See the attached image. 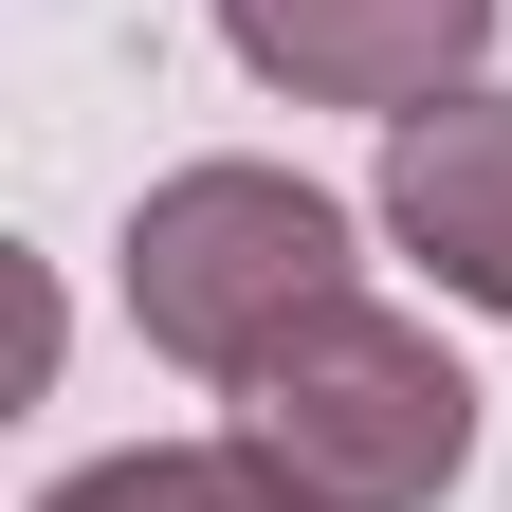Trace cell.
Wrapping results in <instances>:
<instances>
[{"label": "cell", "mask_w": 512, "mask_h": 512, "mask_svg": "<svg viewBox=\"0 0 512 512\" xmlns=\"http://www.w3.org/2000/svg\"><path fill=\"white\" fill-rule=\"evenodd\" d=\"M311 311H348V202L293 165H165L128 202V330L202 384H256Z\"/></svg>", "instance_id": "obj_1"}, {"label": "cell", "mask_w": 512, "mask_h": 512, "mask_svg": "<svg viewBox=\"0 0 512 512\" xmlns=\"http://www.w3.org/2000/svg\"><path fill=\"white\" fill-rule=\"evenodd\" d=\"M238 439L275 458L311 512H439L476 476V366L421 311H311V330L238 384Z\"/></svg>", "instance_id": "obj_2"}, {"label": "cell", "mask_w": 512, "mask_h": 512, "mask_svg": "<svg viewBox=\"0 0 512 512\" xmlns=\"http://www.w3.org/2000/svg\"><path fill=\"white\" fill-rule=\"evenodd\" d=\"M220 37H238V74L256 92H293V110H439V92H476V55H494V0H220Z\"/></svg>", "instance_id": "obj_3"}, {"label": "cell", "mask_w": 512, "mask_h": 512, "mask_svg": "<svg viewBox=\"0 0 512 512\" xmlns=\"http://www.w3.org/2000/svg\"><path fill=\"white\" fill-rule=\"evenodd\" d=\"M384 238L458 311H512V92H439L384 128Z\"/></svg>", "instance_id": "obj_4"}, {"label": "cell", "mask_w": 512, "mask_h": 512, "mask_svg": "<svg viewBox=\"0 0 512 512\" xmlns=\"http://www.w3.org/2000/svg\"><path fill=\"white\" fill-rule=\"evenodd\" d=\"M37 512H311L256 439H128V458H92V476H55Z\"/></svg>", "instance_id": "obj_5"}]
</instances>
